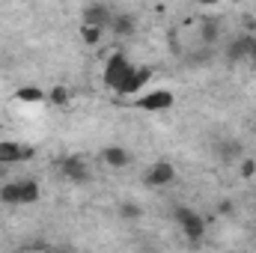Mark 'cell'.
I'll return each instance as SVG.
<instances>
[{
    "instance_id": "3957f363",
    "label": "cell",
    "mask_w": 256,
    "mask_h": 253,
    "mask_svg": "<svg viewBox=\"0 0 256 253\" xmlns=\"http://www.w3.org/2000/svg\"><path fill=\"white\" fill-rule=\"evenodd\" d=\"M131 68H134V66L128 63L126 54H110V60L104 63V84L116 92V86L128 78V72H131Z\"/></svg>"
},
{
    "instance_id": "e0dca14e",
    "label": "cell",
    "mask_w": 256,
    "mask_h": 253,
    "mask_svg": "<svg viewBox=\"0 0 256 253\" xmlns=\"http://www.w3.org/2000/svg\"><path fill=\"white\" fill-rule=\"evenodd\" d=\"M80 39H84V45L96 48V45L104 39V27H90V24H80Z\"/></svg>"
},
{
    "instance_id": "d6986e66",
    "label": "cell",
    "mask_w": 256,
    "mask_h": 253,
    "mask_svg": "<svg viewBox=\"0 0 256 253\" xmlns=\"http://www.w3.org/2000/svg\"><path fill=\"white\" fill-rule=\"evenodd\" d=\"M140 214H143V208H140L137 202H131V200L120 202V218H122V220H137Z\"/></svg>"
},
{
    "instance_id": "ac0fdd59",
    "label": "cell",
    "mask_w": 256,
    "mask_h": 253,
    "mask_svg": "<svg viewBox=\"0 0 256 253\" xmlns=\"http://www.w3.org/2000/svg\"><path fill=\"white\" fill-rule=\"evenodd\" d=\"M212 57H214V48H206V45H202V51H196V54H191V57H188V66H194V68H202V66L212 63Z\"/></svg>"
},
{
    "instance_id": "5b68a950",
    "label": "cell",
    "mask_w": 256,
    "mask_h": 253,
    "mask_svg": "<svg viewBox=\"0 0 256 253\" xmlns=\"http://www.w3.org/2000/svg\"><path fill=\"white\" fill-rule=\"evenodd\" d=\"M173 104H176V96H173L170 90H152L149 96L137 98V108H140V110H149V114H164V110H170Z\"/></svg>"
},
{
    "instance_id": "30bf717a",
    "label": "cell",
    "mask_w": 256,
    "mask_h": 253,
    "mask_svg": "<svg viewBox=\"0 0 256 253\" xmlns=\"http://www.w3.org/2000/svg\"><path fill=\"white\" fill-rule=\"evenodd\" d=\"M214 152H218V161H224V164H232V161H238V158L244 155V149H242V143H238L236 137H224V140H218Z\"/></svg>"
},
{
    "instance_id": "4fadbf2b",
    "label": "cell",
    "mask_w": 256,
    "mask_h": 253,
    "mask_svg": "<svg viewBox=\"0 0 256 253\" xmlns=\"http://www.w3.org/2000/svg\"><path fill=\"white\" fill-rule=\"evenodd\" d=\"M0 161L9 164V167L27 161V158H24V146H21V143H12V140H0Z\"/></svg>"
},
{
    "instance_id": "52a82bcc",
    "label": "cell",
    "mask_w": 256,
    "mask_h": 253,
    "mask_svg": "<svg viewBox=\"0 0 256 253\" xmlns=\"http://www.w3.org/2000/svg\"><path fill=\"white\" fill-rule=\"evenodd\" d=\"M60 173L74 185H86L90 182V167H86V161L80 155H66L60 161Z\"/></svg>"
},
{
    "instance_id": "7a4b0ae2",
    "label": "cell",
    "mask_w": 256,
    "mask_h": 253,
    "mask_svg": "<svg viewBox=\"0 0 256 253\" xmlns=\"http://www.w3.org/2000/svg\"><path fill=\"white\" fill-rule=\"evenodd\" d=\"M224 60L226 63H242V60H256V36L254 33H242L232 36L224 48Z\"/></svg>"
},
{
    "instance_id": "ffe728a7",
    "label": "cell",
    "mask_w": 256,
    "mask_h": 253,
    "mask_svg": "<svg viewBox=\"0 0 256 253\" xmlns=\"http://www.w3.org/2000/svg\"><path fill=\"white\" fill-rule=\"evenodd\" d=\"M238 170H242L244 179H254L256 176V158H244V155H242V167H238Z\"/></svg>"
},
{
    "instance_id": "ba28073f",
    "label": "cell",
    "mask_w": 256,
    "mask_h": 253,
    "mask_svg": "<svg viewBox=\"0 0 256 253\" xmlns=\"http://www.w3.org/2000/svg\"><path fill=\"white\" fill-rule=\"evenodd\" d=\"M152 74H155V72H152L149 66H140V68L134 66V68L128 72V78L116 86V92H120V96H134V92H140V90L152 80Z\"/></svg>"
},
{
    "instance_id": "cb8c5ba5",
    "label": "cell",
    "mask_w": 256,
    "mask_h": 253,
    "mask_svg": "<svg viewBox=\"0 0 256 253\" xmlns=\"http://www.w3.org/2000/svg\"><path fill=\"white\" fill-rule=\"evenodd\" d=\"M196 3H200V6H218L220 0H196Z\"/></svg>"
},
{
    "instance_id": "9a60e30c",
    "label": "cell",
    "mask_w": 256,
    "mask_h": 253,
    "mask_svg": "<svg viewBox=\"0 0 256 253\" xmlns=\"http://www.w3.org/2000/svg\"><path fill=\"white\" fill-rule=\"evenodd\" d=\"M15 98H18V102H24V104H42L48 96H45V90H42V86H21V90L15 92Z\"/></svg>"
},
{
    "instance_id": "5bb4252c",
    "label": "cell",
    "mask_w": 256,
    "mask_h": 253,
    "mask_svg": "<svg viewBox=\"0 0 256 253\" xmlns=\"http://www.w3.org/2000/svg\"><path fill=\"white\" fill-rule=\"evenodd\" d=\"M0 202L3 206H21V185L3 179V185H0Z\"/></svg>"
},
{
    "instance_id": "7402d4cb",
    "label": "cell",
    "mask_w": 256,
    "mask_h": 253,
    "mask_svg": "<svg viewBox=\"0 0 256 253\" xmlns=\"http://www.w3.org/2000/svg\"><path fill=\"white\" fill-rule=\"evenodd\" d=\"M218 212H220V214H232V202H230V200H224V202L218 206Z\"/></svg>"
},
{
    "instance_id": "603a6c76",
    "label": "cell",
    "mask_w": 256,
    "mask_h": 253,
    "mask_svg": "<svg viewBox=\"0 0 256 253\" xmlns=\"http://www.w3.org/2000/svg\"><path fill=\"white\" fill-rule=\"evenodd\" d=\"M6 176H9V164H3V161H0V182H3Z\"/></svg>"
},
{
    "instance_id": "7c38bea8",
    "label": "cell",
    "mask_w": 256,
    "mask_h": 253,
    "mask_svg": "<svg viewBox=\"0 0 256 253\" xmlns=\"http://www.w3.org/2000/svg\"><path fill=\"white\" fill-rule=\"evenodd\" d=\"M110 30H114L120 39H128V36H134V33H137V18H134V15H128V12H122V15H114Z\"/></svg>"
},
{
    "instance_id": "277c9868",
    "label": "cell",
    "mask_w": 256,
    "mask_h": 253,
    "mask_svg": "<svg viewBox=\"0 0 256 253\" xmlns=\"http://www.w3.org/2000/svg\"><path fill=\"white\" fill-rule=\"evenodd\" d=\"M110 21H114V12H110V6L108 3H102V0H96V3H86L84 9H80V24H90V27H110Z\"/></svg>"
},
{
    "instance_id": "8fae6325",
    "label": "cell",
    "mask_w": 256,
    "mask_h": 253,
    "mask_svg": "<svg viewBox=\"0 0 256 253\" xmlns=\"http://www.w3.org/2000/svg\"><path fill=\"white\" fill-rule=\"evenodd\" d=\"M98 158H102L108 167H114V170H122V167L131 164V152H128L126 146H104Z\"/></svg>"
},
{
    "instance_id": "9c48e42d",
    "label": "cell",
    "mask_w": 256,
    "mask_h": 253,
    "mask_svg": "<svg viewBox=\"0 0 256 253\" xmlns=\"http://www.w3.org/2000/svg\"><path fill=\"white\" fill-rule=\"evenodd\" d=\"M220 39H224V24L218 18H202L200 21V45L214 48Z\"/></svg>"
},
{
    "instance_id": "2e32d148",
    "label": "cell",
    "mask_w": 256,
    "mask_h": 253,
    "mask_svg": "<svg viewBox=\"0 0 256 253\" xmlns=\"http://www.w3.org/2000/svg\"><path fill=\"white\" fill-rule=\"evenodd\" d=\"M18 185H21V206H30V202H36L39 200V182L36 179H18Z\"/></svg>"
},
{
    "instance_id": "8992f818",
    "label": "cell",
    "mask_w": 256,
    "mask_h": 253,
    "mask_svg": "<svg viewBox=\"0 0 256 253\" xmlns=\"http://www.w3.org/2000/svg\"><path fill=\"white\" fill-rule=\"evenodd\" d=\"M143 182H146L149 188H167V185L176 182V167H173L170 161H155V164L146 170Z\"/></svg>"
},
{
    "instance_id": "44dd1931",
    "label": "cell",
    "mask_w": 256,
    "mask_h": 253,
    "mask_svg": "<svg viewBox=\"0 0 256 253\" xmlns=\"http://www.w3.org/2000/svg\"><path fill=\"white\" fill-rule=\"evenodd\" d=\"M48 98H51L54 104H66V102H68V92H66V86H54V90L48 92Z\"/></svg>"
},
{
    "instance_id": "6da1fadb",
    "label": "cell",
    "mask_w": 256,
    "mask_h": 253,
    "mask_svg": "<svg viewBox=\"0 0 256 253\" xmlns=\"http://www.w3.org/2000/svg\"><path fill=\"white\" fill-rule=\"evenodd\" d=\"M173 220H176V226H179L191 242H200V238L206 236V220L200 218V212H194L191 206H176V208H173Z\"/></svg>"
}]
</instances>
